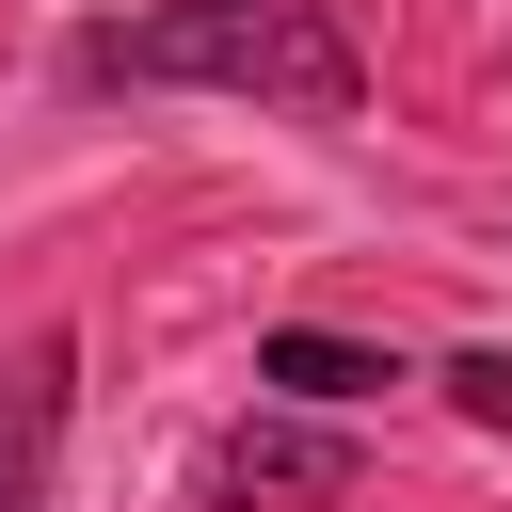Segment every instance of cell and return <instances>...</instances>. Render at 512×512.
Returning a JSON list of instances; mask_svg holds the SVG:
<instances>
[{
  "label": "cell",
  "instance_id": "5b68a950",
  "mask_svg": "<svg viewBox=\"0 0 512 512\" xmlns=\"http://www.w3.org/2000/svg\"><path fill=\"white\" fill-rule=\"evenodd\" d=\"M432 384H448V400H464V416H480V432H512V352H448V368H432Z\"/></svg>",
  "mask_w": 512,
  "mask_h": 512
},
{
  "label": "cell",
  "instance_id": "6da1fadb",
  "mask_svg": "<svg viewBox=\"0 0 512 512\" xmlns=\"http://www.w3.org/2000/svg\"><path fill=\"white\" fill-rule=\"evenodd\" d=\"M64 80L80 96H256V112H304V128L368 112V48L320 0H144V16H96L64 48Z\"/></svg>",
  "mask_w": 512,
  "mask_h": 512
},
{
  "label": "cell",
  "instance_id": "277c9868",
  "mask_svg": "<svg viewBox=\"0 0 512 512\" xmlns=\"http://www.w3.org/2000/svg\"><path fill=\"white\" fill-rule=\"evenodd\" d=\"M256 384H288L304 416H352V400L400 384V352H368V336H336V320H272V336H256Z\"/></svg>",
  "mask_w": 512,
  "mask_h": 512
},
{
  "label": "cell",
  "instance_id": "7a4b0ae2",
  "mask_svg": "<svg viewBox=\"0 0 512 512\" xmlns=\"http://www.w3.org/2000/svg\"><path fill=\"white\" fill-rule=\"evenodd\" d=\"M368 480V448H352V416H224L208 448H192V512H336Z\"/></svg>",
  "mask_w": 512,
  "mask_h": 512
},
{
  "label": "cell",
  "instance_id": "3957f363",
  "mask_svg": "<svg viewBox=\"0 0 512 512\" xmlns=\"http://www.w3.org/2000/svg\"><path fill=\"white\" fill-rule=\"evenodd\" d=\"M64 400H80V336L48 320V336L0 352V512H48V480H64Z\"/></svg>",
  "mask_w": 512,
  "mask_h": 512
}]
</instances>
